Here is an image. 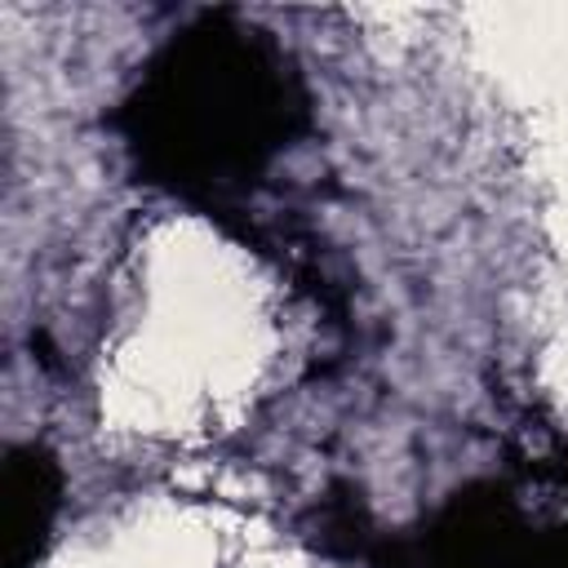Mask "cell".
<instances>
[{
	"label": "cell",
	"instance_id": "cell-1",
	"mask_svg": "<svg viewBox=\"0 0 568 568\" xmlns=\"http://www.w3.org/2000/svg\"><path fill=\"white\" fill-rule=\"evenodd\" d=\"M4 515H9V568H27V559L36 555V541L49 524L53 510V466L36 453L22 448L9 462V484H4Z\"/></svg>",
	"mask_w": 568,
	"mask_h": 568
}]
</instances>
